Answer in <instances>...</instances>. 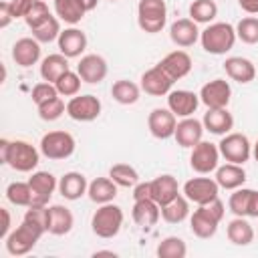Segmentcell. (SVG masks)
<instances>
[{
    "mask_svg": "<svg viewBox=\"0 0 258 258\" xmlns=\"http://www.w3.org/2000/svg\"><path fill=\"white\" fill-rule=\"evenodd\" d=\"M189 165L200 175H208V173L216 171V167L220 165V149H218V145L202 139L198 145L191 147Z\"/></svg>",
    "mask_w": 258,
    "mask_h": 258,
    "instance_id": "9",
    "label": "cell"
},
{
    "mask_svg": "<svg viewBox=\"0 0 258 258\" xmlns=\"http://www.w3.org/2000/svg\"><path fill=\"white\" fill-rule=\"evenodd\" d=\"M12 20H14V18H12L10 10H8V4H6V0H2V2H0V28H6Z\"/></svg>",
    "mask_w": 258,
    "mask_h": 258,
    "instance_id": "49",
    "label": "cell"
},
{
    "mask_svg": "<svg viewBox=\"0 0 258 258\" xmlns=\"http://www.w3.org/2000/svg\"><path fill=\"white\" fill-rule=\"evenodd\" d=\"M109 177L119 185V187H133L139 183V173L133 165L129 163H115L109 169Z\"/></svg>",
    "mask_w": 258,
    "mask_h": 258,
    "instance_id": "37",
    "label": "cell"
},
{
    "mask_svg": "<svg viewBox=\"0 0 258 258\" xmlns=\"http://www.w3.org/2000/svg\"><path fill=\"white\" fill-rule=\"evenodd\" d=\"M44 2H46V0H44Z\"/></svg>",
    "mask_w": 258,
    "mask_h": 258,
    "instance_id": "56",
    "label": "cell"
},
{
    "mask_svg": "<svg viewBox=\"0 0 258 258\" xmlns=\"http://www.w3.org/2000/svg\"><path fill=\"white\" fill-rule=\"evenodd\" d=\"M218 16V4L214 0H194L189 4V18L198 24H212Z\"/></svg>",
    "mask_w": 258,
    "mask_h": 258,
    "instance_id": "36",
    "label": "cell"
},
{
    "mask_svg": "<svg viewBox=\"0 0 258 258\" xmlns=\"http://www.w3.org/2000/svg\"><path fill=\"white\" fill-rule=\"evenodd\" d=\"M187 216H189V200L181 194L173 198L169 204L161 206V218L167 224H181Z\"/></svg>",
    "mask_w": 258,
    "mask_h": 258,
    "instance_id": "35",
    "label": "cell"
},
{
    "mask_svg": "<svg viewBox=\"0 0 258 258\" xmlns=\"http://www.w3.org/2000/svg\"><path fill=\"white\" fill-rule=\"evenodd\" d=\"M224 71L232 81L240 85H248L256 79V67L246 56H228L224 62Z\"/></svg>",
    "mask_w": 258,
    "mask_h": 258,
    "instance_id": "23",
    "label": "cell"
},
{
    "mask_svg": "<svg viewBox=\"0 0 258 258\" xmlns=\"http://www.w3.org/2000/svg\"><path fill=\"white\" fill-rule=\"evenodd\" d=\"M177 117L169 111V107H155L147 115V129L155 139H169L175 133Z\"/></svg>",
    "mask_w": 258,
    "mask_h": 258,
    "instance_id": "14",
    "label": "cell"
},
{
    "mask_svg": "<svg viewBox=\"0 0 258 258\" xmlns=\"http://www.w3.org/2000/svg\"><path fill=\"white\" fill-rule=\"evenodd\" d=\"M250 196H252V189L250 187H238L234 189V194L230 196L228 200V210L234 214V216H248V204H250Z\"/></svg>",
    "mask_w": 258,
    "mask_h": 258,
    "instance_id": "42",
    "label": "cell"
},
{
    "mask_svg": "<svg viewBox=\"0 0 258 258\" xmlns=\"http://www.w3.org/2000/svg\"><path fill=\"white\" fill-rule=\"evenodd\" d=\"M252 157H254V159L258 161V141H256V143L252 145Z\"/></svg>",
    "mask_w": 258,
    "mask_h": 258,
    "instance_id": "54",
    "label": "cell"
},
{
    "mask_svg": "<svg viewBox=\"0 0 258 258\" xmlns=\"http://www.w3.org/2000/svg\"><path fill=\"white\" fill-rule=\"evenodd\" d=\"M34 2H36V0H6L8 10H10V14H12L14 20H16V18H24V16L30 12V8H32Z\"/></svg>",
    "mask_w": 258,
    "mask_h": 258,
    "instance_id": "47",
    "label": "cell"
},
{
    "mask_svg": "<svg viewBox=\"0 0 258 258\" xmlns=\"http://www.w3.org/2000/svg\"><path fill=\"white\" fill-rule=\"evenodd\" d=\"M236 36L246 44H256L258 42V18L256 16L242 18L236 24Z\"/></svg>",
    "mask_w": 258,
    "mask_h": 258,
    "instance_id": "44",
    "label": "cell"
},
{
    "mask_svg": "<svg viewBox=\"0 0 258 258\" xmlns=\"http://www.w3.org/2000/svg\"><path fill=\"white\" fill-rule=\"evenodd\" d=\"M44 232H46V230H44L40 224L28 220V218H22L20 226H18L16 230H12V232L4 238L6 252H8L10 256H24V254H28V252L36 246V242L42 238Z\"/></svg>",
    "mask_w": 258,
    "mask_h": 258,
    "instance_id": "3",
    "label": "cell"
},
{
    "mask_svg": "<svg viewBox=\"0 0 258 258\" xmlns=\"http://www.w3.org/2000/svg\"><path fill=\"white\" fill-rule=\"evenodd\" d=\"M155 254H157L159 258H185L187 246H185V242H183L181 238H177V236H167V238H163V240L157 244Z\"/></svg>",
    "mask_w": 258,
    "mask_h": 258,
    "instance_id": "38",
    "label": "cell"
},
{
    "mask_svg": "<svg viewBox=\"0 0 258 258\" xmlns=\"http://www.w3.org/2000/svg\"><path fill=\"white\" fill-rule=\"evenodd\" d=\"M89 189V181L81 171H67L60 179H58V194L64 200H81Z\"/></svg>",
    "mask_w": 258,
    "mask_h": 258,
    "instance_id": "25",
    "label": "cell"
},
{
    "mask_svg": "<svg viewBox=\"0 0 258 258\" xmlns=\"http://www.w3.org/2000/svg\"><path fill=\"white\" fill-rule=\"evenodd\" d=\"M204 123L198 121L196 117H183L181 121H177L175 125V133H173V139L177 141L179 147H185V149H191L194 145H198L204 137Z\"/></svg>",
    "mask_w": 258,
    "mask_h": 258,
    "instance_id": "18",
    "label": "cell"
},
{
    "mask_svg": "<svg viewBox=\"0 0 258 258\" xmlns=\"http://www.w3.org/2000/svg\"><path fill=\"white\" fill-rule=\"evenodd\" d=\"M236 38V26L230 22H212L200 34L202 48L210 54H226L234 48Z\"/></svg>",
    "mask_w": 258,
    "mask_h": 258,
    "instance_id": "4",
    "label": "cell"
},
{
    "mask_svg": "<svg viewBox=\"0 0 258 258\" xmlns=\"http://www.w3.org/2000/svg\"><path fill=\"white\" fill-rule=\"evenodd\" d=\"M240 8L248 14H258V0H238Z\"/></svg>",
    "mask_w": 258,
    "mask_h": 258,
    "instance_id": "52",
    "label": "cell"
},
{
    "mask_svg": "<svg viewBox=\"0 0 258 258\" xmlns=\"http://www.w3.org/2000/svg\"><path fill=\"white\" fill-rule=\"evenodd\" d=\"M101 109L103 105L95 95H75L67 103V115L73 121H81V123L95 121L101 115Z\"/></svg>",
    "mask_w": 258,
    "mask_h": 258,
    "instance_id": "11",
    "label": "cell"
},
{
    "mask_svg": "<svg viewBox=\"0 0 258 258\" xmlns=\"http://www.w3.org/2000/svg\"><path fill=\"white\" fill-rule=\"evenodd\" d=\"M218 149H220V155L226 161L238 163V165H244L252 157V143L244 133L230 131V133L222 135V141L218 143Z\"/></svg>",
    "mask_w": 258,
    "mask_h": 258,
    "instance_id": "8",
    "label": "cell"
},
{
    "mask_svg": "<svg viewBox=\"0 0 258 258\" xmlns=\"http://www.w3.org/2000/svg\"><path fill=\"white\" fill-rule=\"evenodd\" d=\"M30 97H32V103H34V105H40V103H44V101H48V99L58 97V91H56L54 83L42 81V83H36V85L32 87Z\"/></svg>",
    "mask_w": 258,
    "mask_h": 258,
    "instance_id": "46",
    "label": "cell"
},
{
    "mask_svg": "<svg viewBox=\"0 0 258 258\" xmlns=\"http://www.w3.org/2000/svg\"><path fill=\"white\" fill-rule=\"evenodd\" d=\"M177 196H179V185L171 173H161L155 179H151V200H155L159 208L169 204Z\"/></svg>",
    "mask_w": 258,
    "mask_h": 258,
    "instance_id": "26",
    "label": "cell"
},
{
    "mask_svg": "<svg viewBox=\"0 0 258 258\" xmlns=\"http://www.w3.org/2000/svg\"><path fill=\"white\" fill-rule=\"evenodd\" d=\"M230 97H232V87L224 79H214V81L206 83L200 89V101L208 109H224V107H228Z\"/></svg>",
    "mask_w": 258,
    "mask_h": 258,
    "instance_id": "13",
    "label": "cell"
},
{
    "mask_svg": "<svg viewBox=\"0 0 258 258\" xmlns=\"http://www.w3.org/2000/svg\"><path fill=\"white\" fill-rule=\"evenodd\" d=\"M50 16H52V14H50L46 2H44V0H36V2L32 4L30 12L24 16V22H26V26L32 30V28H36L38 24H42V22H44L46 18H50Z\"/></svg>",
    "mask_w": 258,
    "mask_h": 258,
    "instance_id": "45",
    "label": "cell"
},
{
    "mask_svg": "<svg viewBox=\"0 0 258 258\" xmlns=\"http://www.w3.org/2000/svg\"><path fill=\"white\" fill-rule=\"evenodd\" d=\"M226 236L234 246H248L254 242V228L244 216H236L228 222Z\"/></svg>",
    "mask_w": 258,
    "mask_h": 258,
    "instance_id": "31",
    "label": "cell"
},
{
    "mask_svg": "<svg viewBox=\"0 0 258 258\" xmlns=\"http://www.w3.org/2000/svg\"><path fill=\"white\" fill-rule=\"evenodd\" d=\"M181 194L189 202H194L196 206H204V204H210L218 198L220 185L214 177H191L183 183Z\"/></svg>",
    "mask_w": 258,
    "mask_h": 258,
    "instance_id": "10",
    "label": "cell"
},
{
    "mask_svg": "<svg viewBox=\"0 0 258 258\" xmlns=\"http://www.w3.org/2000/svg\"><path fill=\"white\" fill-rule=\"evenodd\" d=\"M173 83L175 81L159 64H155V67L147 69L141 75V85L139 87H141V91H145L151 97H163V95H169Z\"/></svg>",
    "mask_w": 258,
    "mask_h": 258,
    "instance_id": "15",
    "label": "cell"
},
{
    "mask_svg": "<svg viewBox=\"0 0 258 258\" xmlns=\"http://www.w3.org/2000/svg\"><path fill=\"white\" fill-rule=\"evenodd\" d=\"M218 185L222 189H238L244 185L246 181V169L238 163H224V165H218L216 167V177Z\"/></svg>",
    "mask_w": 258,
    "mask_h": 258,
    "instance_id": "29",
    "label": "cell"
},
{
    "mask_svg": "<svg viewBox=\"0 0 258 258\" xmlns=\"http://www.w3.org/2000/svg\"><path fill=\"white\" fill-rule=\"evenodd\" d=\"M224 214H226V206H224V202L220 198H216L210 204L198 206V210H194V214L189 216L191 234L202 238V240H208V238L216 236Z\"/></svg>",
    "mask_w": 258,
    "mask_h": 258,
    "instance_id": "2",
    "label": "cell"
},
{
    "mask_svg": "<svg viewBox=\"0 0 258 258\" xmlns=\"http://www.w3.org/2000/svg\"><path fill=\"white\" fill-rule=\"evenodd\" d=\"M56 44H58V52H62L67 58H77L87 48V34L81 28L71 26L60 32Z\"/></svg>",
    "mask_w": 258,
    "mask_h": 258,
    "instance_id": "21",
    "label": "cell"
},
{
    "mask_svg": "<svg viewBox=\"0 0 258 258\" xmlns=\"http://www.w3.org/2000/svg\"><path fill=\"white\" fill-rule=\"evenodd\" d=\"M75 147L77 141L69 131H48L40 139V153L52 161L69 159L75 153Z\"/></svg>",
    "mask_w": 258,
    "mask_h": 258,
    "instance_id": "7",
    "label": "cell"
},
{
    "mask_svg": "<svg viewBox=\"0 0 258 258\" xmlns=\"http://www.w3.org/2000/svg\"><path fill=\"white\" fill-rule=\"evenodd\" d=\"M38 109V117L42 121H56L62 117V113H67V105L60 97H54V99H48L40 105H36Z\"/></svg>",
    "mask_w": 258,
    "mask_h": 258,
    "instance_id": "41",
    "label": "cell"
},
{
    "mask_svg": "<svg viewBox=\"0 0 258 258\" xmlns=\"http://www.w3.org/2000/svg\"><path fill=\"white\" fill-rule=\"evenodd\" d=\"M0 214H2V220H4V222H2V230H0V238L4 240V238L12 232V230H10V212H8L6 208H0Z\"/></svg>",
    "mask_w": 258,
    "mask_h": 258,
    "instance_id": "50",
    "label": "cell"
},
{
    "mask_svg": "<svg viewBox=\"0 0 258 258\" xmlns=\"http://www.w3.org/2000/svg\"><path fill=\"white\" fill-rule=\"evenodd\" d=\"M48 212V234L52 236H64L73 230L75 226V216L67 206L54 204V206H46Z\"/></svg>",
    "mask_w": 258,
    "mask_h": 258,
    "instance_id": "24",
    "label": "cell"
},
{
    "mask_svg": "<svg viewBox=\"0 0 258 258\" xmlns=\"http://www.w3.org/2000/svg\"><path fill=\"white\" fill-rule=\"evenodd\" d=\"M28 185L32 191L30 206H48L54 189H58V181L50 171H34L28 177Z\"/></svg>",
    "mask_w": 258,
    "mask_h": 258,
    "instance_id": "12",
    "label": "cell"
},
{
    "mask_svg": "<svg viewBox=\"0 0 258 258\" xmlns=\"http://www.w3.org/2000/svg\"><path fill=\"white\" fill-rule=\"evenodd\" d=\"M204 129L214 133V135H226L234 129V117L228 111V107L224 109H208V113L202 119Z\"/></svg>",
    "mask_w": 258,
    "mask_h": 258,
    "instance_id": "28",
    "label": "cell"
},
{
    "mask_svg": "<svg viewBox=\"0 0 258 258\" xmlns=\"http://www.w3.org/2000/svg\"><path fill=\"white\" fill-rule=\"evenodd\" d=\"M60 22L56 16H50L46 18L42 24H38L36 28H32V36L42 44V42H52V40H58L60 36Z\"/></svg>",
    "mask_w": 258,
    "mask_h": 258,
    "instance_id": "40",
    "label": "cell"
},
{
    "mask_svg": "<svg viewBox=\"0 0 258 258\" xmlns=\"http://www.w3.org/2000/svg\"><path fill=\"white\" fill-rule=\"evenodd\" d=\"M111 97L119 103V105H135L141 97V87L135 85L133 81L127 79H119L113 83L111 87Z\"/></svg>",
    "mask_w": 258,
    "mask_h": 258,
    "instance_id": "34",
    "label": "cell"
},
{
    "mask_svg": "<svg viewBox=\"0 0 258 258\" xmlns=\"http://www.w3.org/2000/svg\"><path fill=\"white\" fill-rule=\"evenodd\" d=\"M6 198L10 204L20 206V208H30L32 204V191L28 181H12L6 187Z\"/></svg>",
    "mask_w": 258,
    "mask_h": 258,
    "instance_id": "39",
    "label": "cell"
},
{
    "mask_svg": "<svg viewBox=\"0 0 258 258\" xmlns=\"http://www.w3.org/2000/svg\"><path fill=\"white\" fill-rule=\"evenodd\" d=\"M167 22L165 0H139L137 4V24L147 34H157Z\"/></svg>",
    "mask_w": 258,
    "mask_h": 258,
    "instance_id": "6",
    "label": "cell"
},
{
    "mask_svg": "<svg viewBox=\"0 0 258 258\" xmlns=\"http://www.w3.org/2000/svg\"><path fill=\"white\" fill-rule=\"evenodd\" d=\"M123 220H125L123 210L117 204H113V202L101 204L95 210L93 218H91V230H93L95 236H99L103 240H109V238H115L121 232Z\"/></svg>",
    "mask_w": 258,
    "mask_h": 258,
    "instance_id": "5",
    "label": "cell"
},
{
    "mask_svg": "<svg viewBox=\"0 0 258 258\" xmlns=\"http://www.w3.org/2000/svg\"><path fill=\"white\" fill-rule=\"evenodd\" d=\"M200 95H196L194 91L187 89H177V91H169L167 95V107L175 117H191L200 105Z\"/></svg>",
    "mask_w": 258,
    "mask_h": 258,
    "instance_id": "17",
    "label": "cell"
},
{
    "mask_svg": "<svg viewBox=\"0 0 258 258\" xmlns=\"http://www.w3.org/2000/svg\"><path fill=\"white\" fill-rule=\"evenodd\" d=\"M109 2H117V0H109Z\"/></svg>",
    "mask_w": 258,
    "mask_h": 258,
    "instance_id": "55",
    "label": "cell"
},
{
    "mask_svg": "<svg viewBox=\"0 0 258 258\" xmlns=\"http://www.w3.org/2000/svg\"><path fill=\"white\" fill-rule=\"evenodd\" d=\"M54 14L58 20L75 26L83 20L87 10L83 8V4L79 0H54Z\"/></svg>",
    "mask_w": 258,
    "mask_h": 258,
    "instance_id": "33",
    "label": "cell"
},
{
    "mask_svg": "<svg viewBox=\"0 0 258 258\" xmlns=\"http://www.w3.org/2000/svg\"><path fill=\"white\" fill-rule=\"evenodd\" d=\"M12 60L22 69L36 64L40 60V42L34 36L18 38L12 44Z\"/></svg>",
    "mask_w": 258,
    "mask_h": 258,
    "instance_id": "19",
    "label": "cell"
},
{
    "mask_svg": "<svg viewBox=\"0 0 258 258\" xmlns=\"http://www.w3.org/2000/svg\"><path fill=\"white\" fill-rule=\"evenodd\" d=\"M69 69V58L62 54V52H54V54H48L40 60V77L42 81H48V83H56L60 75H64Z\"/></svg>",
    "mask_w": 258,
    "mask_h": 258,
    "instance_id": "32",
    "label": "cell"
},
{
    "mask_svg": "<svg viewBox=\"0 0 258 258\" xmlns=\"http://www.w3.org/2000/svg\"><path fill=\"white\" fill-rule=\"evenodd\" d=\"M173 81H179L183 79L185 75H189L194 62H191V56L185 52V50H171L167 52L159 62H157Z\"/></svg>",
    "mask_w": 258,
    "mask_h": 258,
    "instance_id": "22",
    "label": "cell"
},
{
    "mask_svg": "<svg viewBox=\"0 0 258 258\" xmlns=\"http://www.w3.org/2000/svg\"><path fill=\"white\" fill-rule=\"evenodd\" d=\"M200 34H202V30L198 28V22H194L191 18H179V20L171 22V26H169L171 42L181 48L194 46L200 40Z\"/></svg>",
    "mask_w": 258,
    "mask_h": 258,
    "instance_id": "20",
    "label": "cell"
},
{
    "mask_svg": "<svg viewBox=\"0 0 258 258\" xmlns=\"http://www.w3.org/2000/svg\"><path fill=\"white\" fill-rule=\"evenodd\" d=\"M131 218L137 226L141 228H151L159 222L161 218V208L155 200H137L133 202V210H131Z\"/></svg>",
    "mask_w": 258,
    "mask_h": 258,
    "instance_id": "27",
    "label": "cell"
},
{
    "mask_svg": "<svg viewBox=\"0 0 258 258\" xmlns=\"http://www.w3.org/2000/svg\"><path fill=\"white\" fill-rule=\"evenodd\" d=\"M79 2L83 4V8H85L87 12L95 10V8H97V4H99V0H79Z\"/></svg>",
    "mask_w": 258,
    "mask_h": 258,
    "instance_id": "53",
    "label": "cell"
},
{
    "mask_svg": "<svg viewBox=\"0 0 258 258\" xmlns=\"http://www.w3.org/2000/svg\"><path fill=\"white\" fill-rule=\"evenodd\" d=\"M117 183L107 175V177H95L91 183H89V189H87V196L91 202L95 204H109L117 198Z\"/></svg>",
    "mask_w": 258,
    "mask_h": 258,
    "instance_id": "30",
    "label": "cell"
},
{
    "mask_svg": "<svg viewBox=\"0 0 258 258\" xmlns=\"http://www.w3.org/2000/svg\"><path fill=\"white\" fill-rule=\"evenodd\" d=\"M77 73L83 79V83L99 85L101 81H105L109 67L101 54H85V56H81V60L77 64Z\"/></svg>",
    "mask_w": 258,
    "mask_h": 258,
    "instance_id": "16",
    "label": "cell"
},
{
    "mask_svg": "<svg viewBox=\"0 0 258 258\" xmlns=\"http://www.w3.org/2000/svg\"><path fill=\"white\" fill-rule=\"evenodd\" d=\"M246 218H258V189H252L250 204H248V216Z\"/></svg>",
    "mask_w": 258,
    "mask_h": 258,
    "instance_id": "51",
    "label": "cell"
},
{
    "mask_svg": "<svg viewBox=\"0 0 258 258\" xmlns=\"http://www.w3.org/2000/svg\"><path fill=\"white\" fill-rule=\"evenodd\" d=\"M81 83H83V79L79 77V73L67 71L64 75L58 77V81L54 83V87H56L58 95H62V97H75V95H79Z\"/></svg>",
    "mask_w": 258,
    "mask_h": 258,
    "instance_id": "43",
    "label": "cell"
},
{
    "mask_svg": "<svg viewBox=\"0 0 258 258\" xmlns=\"http://www.w3.org/2000/svg\"><path fill=\"white\" fill-rule=\"evenodd\" d=\"M151 198V181H139L133 185V202L137 200H149Z\"/></svg>",
    "mask_w": 258,
    "mask_h": 258,
    "instance_id": "48",
    "label": "cell"
},
{
    "mask_svg": "<svg viewBox=\"0 0 258 258\" xmlns=\"http://www.w3.org/2000/svg\"><path fill=\"white\" fill-rule=\"evenodd\" d=\"M0 155H2V161L6 165H10L14 171H20V173H30L36 169L38 161H40V151L24 141V139H2L0 141Z\"/></svg>",
    "mask_w": 258,
    "mask_h": 258,
    "instance_id": "1",
    "label": "cell"
}]
</instances>
